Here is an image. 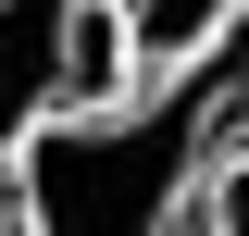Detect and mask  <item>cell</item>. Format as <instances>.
Masks as SVG:
<instances>
[{"mask_svg": "<svg viewBox=\"0 0 249 236\" xmlns=\"http://www.w3.org/2000/svg\"><path fill=\"white\" fill-rule=\"evenodd\" d=\"M237 137H249V13L212 50H187L175 75H137L100 112L37 124L0 199L25 236H187V211Z\"/></svg>", "mask_w": 249, "mask_h": 236, "instance_id": "cell-1", "label": "cell"}, {"mask_svg": "<svg viewBox=\"0 0 249 236\" xmlns=\"http://www.w3.org/2000/svg\"><path fill=\"white\" fill-rule=\"evenodd\" d=\"M124 25L112 0H0V174L25 162L37 124L124 100Z\"/></svg>", "mask_w": 249, "mask_h": 236, "instance_id": "cell-2", "label": "cell"}, {"mask_svg": "<svg viewBox=\"0 0 249 236\" xmlns=\"http://www.w3.org/2000/svg\"><path fill=\"white\" fill-rule=\"evenodd\" d=\"M237 13H249V0H112V25H124V75H175V62L212 50Z\"/></svg>", "mask_w": 249, "mask_h": 236, "instance_id": "cell-3", "label": "cell"}, {"mask_svg": "<svg viewBox=\"0 0 249 236\" xmlns=\"http://www.w3.org/2000/svg\"><path fill=\"white\" fill-rule=\"evenodd\" d=\"M187 236H249V137L212 162V186H199V211H187Z\"/></svg>", "mask_w": 249, "mask_h": 236, "instance_id": "cell-4", "label": "cell"}, {"mask_svg": "<svg viewBox=\"0 0 249 236\" xmlns=\"http://www.w3.org/2000/svg\"><path fill=\"white\" fill-rule=\"evenodd\" d=\"M0 236H25V224H13V199H0Z\"/></svg>", "mask_w": 249, "mask_h": 236, "instance_id": "cell-5", "label": "cell"}]
</instances>
